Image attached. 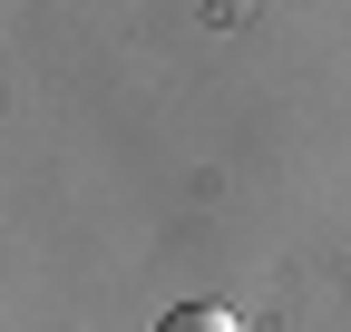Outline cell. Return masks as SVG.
<instances>
[{
  "label": "cell",
  "instance_id": "obj_1",
  "mask_svg": "<svg viewBox=\"0 0 351 332\" xmlns=\"http://www.w3.org/2000/svg\"><path fill=\"white\" fill-rule=\"evenodd\" d=\"M156 332H244V322H234L225 303H176V313H166Z\"/></svg>",
  "mask_w": 351,
  "mask_h": 332
}]
</instances>
